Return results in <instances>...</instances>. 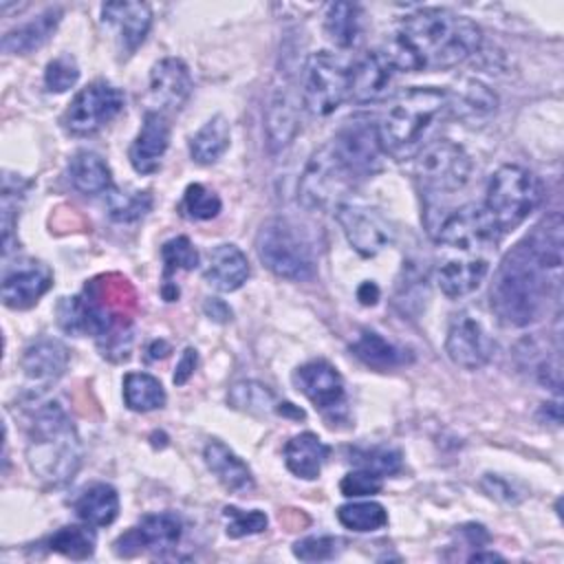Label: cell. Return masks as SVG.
Wrapping results in <instances>:
<instances>
[{
	"label": "cell",
	"instance_id": "cb8c5ba5",
	"mask_svg": "<svg viewBox=\"0 0 564 564\" xmlns=\"http://www.w3.org/2000/svg\"><path fill=\"white\" fill-rule=\"evenodd\" d=\"M264 128H267L269 152H280L295 139L300 128V117H297V99L293 90L278 88L273 93L267 106Z\"/></svg>",
	"mask_w": 564,
	"mask_h": 564
},
{
	"label": "cell",
	"instance_id": "8fae6325",
	"mask_svg": "<svg viewBox=\"0 0 564 564\" xmlns=\"http://www.w3.org/2000/svg\"><path fill=\"white\" fill-rule=\"evenodd\" d=\"M352 183L355 181L337 163L330 145L326 143L308 159L300 178L297 198L306 209H328L335 203L339 205V198Z\"/></svg>",
	"mask_w": 564,
	"mask_h": 564
},
{
	"label": "cell",
	"instance_id": "2e32d148",
	"mask_svg": "<svg viewBox=\"0 0 564 564\" xmlns=\"http://www.w3.org/2000/svg\"><path fill=\"white\" fill-rule=\"evenodd\" d=\"M183 535V522L172 511L161 513H148L139 520L137 527L126 531L115 542V553L121 557H132L143 551H170L181 542Z\"/></svg>",
	"mask_w": 564,
	"mask_h": 564
},
{
	"label": "cell",
	"instance_id": "44dd1931",
	"mask_svg": "<svg viewBox=\"0 0 564 564\" xmlns=\"http://www.w3.org/2000/svg\"><path fill=\"white\" fill-rule=\"evenodd\" d=\"M170 145V123L161 110L143 115L141 130L130 145V163L139 174H154Z\"/></svg>",
	"mask_w": 564,
	"mask_h": 564
},
{
	"label": "cell",
	"instance_id": "7c38bea8",
	"mask_svg": "<svg viewBox=\"0 0 564 564\" xmlns=\"http://www.w3.org/2000/svg\"><path fill=\"white\" fill-rule=\"evenodd\" d=\"M436 238L443 247L456 253L480 256L482 249L498 242L500 234L482 205L467 203L441 220Z\"/></svg>",
	"mask_w": 564,
	"mask_h": 564
},
{
	"label": "cell",
	"instance_id": "1f68e13d",
	"mask_svg": "<svg viewBox=\"0 0 564 564\" xmlns=\"http://www.w3.org/2000/svg\"><path fill=\"white\" fill-rule=\"evenodd\" d=\"M324 33L339 48L357 46L361 37V9L352 2H330L324 13Z\"/></svg>",
	"mask_w": 564,
	"mask_h": 564
},
{
	"label": "cell",
	"instance_id": "277c9868",
	"mask_svg": "<svg viewBox=\"0 0 564 564\" xmlns=\"http://www.w3.org/2000/svg\"><path fill=\"white\" fill-rule=\"evenodd\" d=\"M449 104V95L436 86H412L401 90L377 123L383 154L394 161L416 156L425 148L427 132Z\"/></svg>",
	"mask_w": 564,
	"mask_h": 564
},
{
	"label": "cell",
	"instance_id": "ac0fdd59",
	"mask_svg": "<svg viewBox=\"0 0 564 564\" xmlns=\"http://www.w3.org/2000/svg\"><path fill=\"white\" fill-rule=\"evenodd\" d=\"M68 359V348L55 337H40L31 341L20 359V368L31 392L37 394L48 390L66 372Z\"/></svg>",
	"mask_w": 564,
	"mask_h": 564
},
{
	"label": "cell",
	"instance_id": "ab89813d",
	"mask_svg": "<svg viewBox=\"0 0 564 564\" xmlns=\"http://www.w3.org/2000/svg\"><path fill=\"white\" fill-rule=\"evenodd\" d=\"M337 520L350 531L370 533V531H379L388 524V511L383 509V505L372 502V500L348 502L337 509Z\"/></svg>",
	"mask_w": 564,
	"mask_h": 564
},
{
	"label": "cell",
	"instance_id": "f35d334b",
	"mask_svg": "<svg viewBox=\"0 0 564 564\" xmlns=\"http://www.w3.org/2000/svg\"><path fill=\"white\" fill-rule=\"evenodd\" d=\"M106 196V209L108 216L117 223H132L145 216L152 207V196L141 189H119L112 187Z\"/></svg>",
	"mask_w": 564,
	"mask_h": 564
},
{
	"label": "cell",
	"instance_id": "ffe728a7",
	"mask_svg": "<svg viewBox=\"0 0 564 564\" xmlns=\"http://www.w3.org/2000/svg\"><path fill=\"white\" fill-rule=\"evenodd\" d=\"M192 88L189 68L178 57H163L150 70V97L161 112L183 108Z\"/></svg>",
	"mask_w": 564,
	"mask_h": 564
},
{
	"label": "cell",
	"instance_id": "db71d44e",
	"mask_svg": "<svg viewBox=\"0 0 564 564\" xmlns=\"http://www.w3.org/2000/svg\"><path fill=\"white\" fill-rule=\"evenodd\" d=\"M494 560H502V555H498V553H480V551L469 555V562H494Z\"/></svg>",
	"mask_w": 564,
	"mask_h": 564
},
{
	"label": "cell",
	"instance_id": "30bf717a",
	"mask_svg": "<svg viewBox=\"0 0 564 564\" xmlns=\"http://www.w3.org/2000/svg\"><path fill=\"white\" fill-rule=\"evenodd\" d=\"M123 93L108 82H93L68 104L62 126L77 137L95 134L123 110Z\"/></svg>",
	"mask_w": 564,
	"mask_h": 564
},
{
	"label": "cell",
	"instance_id": "e0dca14e",
	"mask_svg": "<svg viewBox=\"0 0 564 564\" xmlns=\"http://www.w3.org/2000/svg\"><path fill=\"white\" fill-rule=\"evenodd\" d=\"M51 284H53L51 267L40 260L24 258L4 269L0 295L4 306L24 311L37 304V300L51 289Z\"/></svg>",
	"mask_w": 564,
	"mask_h": 564
},
{
	"label": "cell",
	"instance_id": "52a82bcc",
	"mask_svg": "<svg viewBox=\"0 0 564 564\" xmlns=\"http://www.w3.org/2000/svg\"><path fill=\"white\" fill-rule=\"evenodd\" d=\"M350 68L333 53L317 51L306 59L302 79V104L313 117L333 115L348 97Z\"/></svg>",
	"mask_w": 564,
	"mask_h": 564
},
{
	"label": "cell",
	"instance_id": "5bb4252c",
	"mask_svg": "<svg viewBox=\"0 0 564 564\" xmlns=\"http://www.w3.org/2000/svg\"><path fill=\"white\" fill-rule=\"evenodd\" d=\"M293 381L297 390L328 419H337L346 412V386L341 375L326 359H313L302 364Z\"/></svg>",
	"mask_w": 564,
	"mask_h": 564
},
{
	"label": "cell",
	"instance_id": "e575fe53",
	"mask_svg": "<svg viewBox=\"0 0 564 564\" xmlns=\"http://www.w3.org/2000/svg\"><path fill=\"white\" fill-rule=\"evenodd\" d=\"M498 108L496 93L478 82V79H465L454 97V110L463 119H482L494 115Z\"/></svg>",
	"mask_w": 564,
	"mask_h": 564
},
{
	"label": "cell",
	"instance_id": "bcb514c9",
	"mask_svg": "<svg viewBox=\"0 0 564 564\" xmlns=\"http://www.w3.org/2000/svg\"><path fill=\"white\" fill-rule=\"evenodd\" d=\"M77 79H79V66L73 55L64 53L46 64L44 88L48 93H66L77 84Z\"/></svg>",
	"mask_w": 564,
	"mask_h": 564
},
{
	"label": "cell",
	"instance_id": "836d02e7",
	"mask_svg": "<svg viewBox=\"0 0 564 564\" xmlns=\"http://www.w3.org/2000/svg\"><path fill=\"white\" fill-rule=\"evenodd\" d=\"M161 381L148 372H128L123 377V401L134 412H150L165 405Z\"/></svg>",
	"mask_w": 564,
	"mask_h": 564
},
{
	"label": "cell",
	"instance_id": "4fadbf2b",
	"mask_svg": "<svg viewBox=\"0 0 564 564\" xmlns=\"http://www.w3.org/2000/svg\"><path fill=\"white\" fill-rule=\"evenodd\" d=\"M335 218L348 240V245L364 258H372L394 240L390 220L375 207L357 203H339Z\"/></svg>",
	"mask_w": 564,
	"mask_h": 564
},
{
	"label": "cell",
	"instance_id": "ba28073f",
	"mask_svg": "<svg viewBox=\"0 0 564 564\" xmlns=\"http://www.w3.org/2000/svg\"><path fill=\"white\" fill-rule=\"evenodd\" d=\"M414 174L425 192L454 194L467 185L471 159L458 143L436 139L416 154Z\"/></svg>",
	"mask_w": 564,
	"mask_h": 564
},
{
	"label": "cell",
	"instance_id": "9a60e30c",
	"mask_svg": "<svg viewBox=\"0 0 564 564\" xmlns=\"http://www.w3.org/2000/svg\"><path fill=\"white\" fill-rule=\"evenodd\" d=\"M494 348L496 344L491 335L476 315L460 311L452 317L445 337V352L456 366L465 370H478L491 359Z\"/></svg>",
	"mask_w": 564,
	"mask_h": 564
},
{
	"label": "cell",
	"instance_id": "83f0119b",
	"mask_svg": "<svg viewBox=\"0 0 564 564\" xmlns=\"http://www.w3.org/2000/svg\"><path fill=\"white\" fill-rule=\"evenodd\" d=\"M328 445L313 434V432H300L289 438L284 445V463L291 474L304 480H315L322 471V465L328 458Z\"/></svg>",
	"mask_w": 564,
	"mask_h": 564
},
{
	"label": "cell",
	"instance_id": "7a4b0ae2",
	"mask_svg": "<svg viewBox=\"0 0 564 564\" xmlns=\"http://www.w3.org/2000/svg\"><path fill=\"white\" fill-rule=\"evenodd\" d=\"M480 26L443 7L410 13L392 35L386 55L397 70H443L465 62L480 46Z\"/></svg>",
	"mask_w": 564,
	"mask_h": 564
},
{
	"label": "cell",
	"instance_id": "4dcf8cb0",
	"mask_svg": "<svg viewBox=\"0 0 564 564\" xmlns=\"http://www.w3.org/2000/svg\"><path fill=\"white\" fill-rule=\"evenodd\" d=\"M357 359H361L366 366L375 370H392L410 361V355L405 348L388 341L383 335L375 330H361V335L350 346Z\"/></svg>",
	"mask_w": 564,
	"mask_h": 564
},
{
	"label": "cell",
	"instance_id": "f6af8a7d",
	"mask_svg": "<svg viewBox=\"0 0 564 564\" xmlns=\"http://www.w3.org/2000/svg\"><path fill=\"white\" fill-rule=\"evenodd\" d=\"M344 540L335 535H308L293 544V555L302 562H326L339 555Z\"/></svg>",
	"mask_w": 564,
	"mask_h": 564
},
{
	"label": "cell",
	"instance_id": "9c48e42d",
	"mask_svg": "<svg viewBox=\"0 0 564 564\" xmlns=\"http://www.w3.org/2000/svg\"><path fill=\"white\" fill-rule=\"evenodd\" d=\"M328 145L337 163L346 170V174L352 181L372 176L381 170L383 148L379 141V130L377 123L368 119L348 121Z\"/></svg>",
	"mask_w": 564,
	"mask_h": 564
},
{
	"label": "cell",
	"instance_id": "d590c367",
	"mask_svg": "<svg viewBox=\"0 0 564 564\" xmlns=\"http://www.w3.org/2000/svg\"><path fill=\"white\" fill-rule=\"evenodd\" d=\"M29 183L24 178H20L18 174H9L4 172L2 176V194H0V216H2V253L9 256L13 249V227H15V218H18V209L22 205L24 192H26Z\"/></svg>",
	"mask_w": 564,
	"mask_h": 564
},
{
	"label": "cell",
	"instance_id": "f907efd6",
	"mask_svg": "<svg viewBox=\"0 0 564 564\" xmlns=\"http://www.w3.org/2000/svg\"><path fill=\"white\" fill-rule=\"evenodd\" d=\"M357 297L364 306H372L377 304L379 300V286L375 282H364L359 289H357Z\"/></svg>",
	"mask_w": 564,
	"mask_h": 564
},
{
	"label": "cell",
	"instance_id": "484cf974",
	"mask_svg": "<svg viewBox=\"0 0 564 564\" xmlns=\"http://www.w3.org/2000/svg\"><path fill=\"white\" fill-rule=\"evenodd\" d=\"M59 20H62V9L48 7L42 13H37L33 20L7 31L2 37L4 53L29 55V53L37 51L40 46H44L51 40Z\"/></svg>",
	"mask_w": 564,
	"mask_h": 564
},
{
	"label": "cell",
	"instance_id": "f5cc1de1",
	"mask_svg": "<svg viewBox=\"0 0 564 564\" xmlns=\"http://www.w3.org/2000/svg\"><path fill=\"white\" fill-rule=\"evenodd\" d=\"M148 352H150V359H156V357H165L167 352H170V346L161 339V341H154L150 348H148Z\"/></svg>",
	"mask_w": 564,
	"mask_h": 564
},
{
	"label": "cell",
	"instance_id": "b9f144b4",
	"mask_svg": "<svg viewBox=\"0 0 564 564\" xmlns=\"http://www.w3.org/2000/svg\"><path fill=\"white\" fill-rule=\"evenodd\" d=\"M161 258H163V275L165 282L170 280L172 273L176 271H192L198 264V251L185 236H176L167 240L161 247Z\"/></svg>",
	"mask_w": 564,
	"mask_h": 564
},
{
	"label": "cell",
	"instance_id": "816d5d0a",
	"mask_svg": "<svg viewBox=\"0 0 564 564\" xmlns=\"http://www.w3.org/2000/svg\"><path fill=\"white\" fill-rule=\"evenodd\" d=\"M205 311H207L214 319H218V322H227V319L231 317V311H229L220 300H209V302L205 304Z\"/></svg>",
	"mask_w": 564,
	"mask_h": 564
},
{
	"label": "cell",
	"instance_id": "c3c4849f",
	"mask_svg": "<svg viewBox=\"0 0 564 564\" xmlns=\"http://www.w3.org/2000/svg\"><path fill=\"white\" fill-rule=\"evenodd\" d=\"M196 364H198V355L194 348H185L178 364H176V372H174V383L176 386H183L196 370Z\"/></svg>",
	"mask_w": 564,
	"mask_h": 564
},
{
	"label": "cell",
	"instance_id": "3957f363",
	"mask_svg": "<svg viewBox=\"0 0 564 564\" xmlns=\"http://www.w3.org/2000/svg\"><path fill=\"white\" fill-rule=\"evenodd\" d=\"M82 441L68 412L51 401L42 405L29 427L26 463L44 487L68 485L82 467Z\"/></svg>",
	"mask_w": 564,
	"mask_h": 564
},
{
	"label": "cell",
	"instance_id": "5b68a950",
	"mask_svg": "<svg viewBox=\"0 0 564 564\" xmlns=\"http://www.w3.org/2000/svg\"><path fill=\"white\" fill-rule=\"evenodd\" d=\"M540 203V183L522 165H500L485 192V212L494 220L500 236L516 229Z\"/></svg>",
	"mask_w": 564,
	"mask_h": 564
},
{
	"label": "cell",
	"instance_id": "603a6c76",
	"mask_svg": "<svg viewBox=\"0 0 564 564\" xmlns=\"http://www.w3.org/2000/svg\"><path fill=\"white\" fill-rule=\"evenodd\" d=\"M487 273H489V260L485 256L456 253L445 258L438 264L436 282L447 297H463L476 291L480 282L487 278Z\"/></svg>",
	"mask_w": 564,
	"mask_h": 564
},
{
	"label": "cell",
	"instance_id": "681fc988",
	"mask_svg": "<svg viewBox=\"0 0 564 564\" xmlns=\"http://www.w3.org/2000/svg\"><path fill=\"white\" fill-rule=\"evenodd\" d=\"M460 531H463V535H467L471 546H480V544H485L489 540V533L485 531L482 524H465Z\"/></svg>",
	"mask_w": 564,
	"mask_h": 564
},
{
	"label": "cell",
	"instance_id": "8992f818",
	"mask_svg": "<svg viewBox=\"0 0 564 564\" xmlns=\"http://www.w3.org/2000/svg\"><path fill=\"white\" fill-rule=\"evenodd\" d=\"M256 251L260 262L284 280H308L315 273V256L306 238L284 218L262 223L256 236Z\"/></svg>",
	"mask_w": 564,
	"mask_h": 564
},
{
	"label": "cell",
	"instance_id": "7dc6e473",
	"mask_svg": "<svg viewBox=\"0 0 564 564\" xmlns=\"http://www.w3.org/2000/svg\"><path fill=\"white\" fill-rule=\"evenodd\" d=\"M383 487V478L372 474V471H366V469H355V471H348L341 482H339V491L346 496V498H361V496H375L379 494Z\"/></svg>",
	"mask_w": 564,
	"mask_h": 564
},
{
	"label": "cell",
	"instance_id": "d6986e66",
	"mask_svg": "<svg viewBox=\"0 0 564 564\" xmlns=\"http://www.w3.org/2000/svg\"><path fill=\"white\" fill-rule=\"evenodd\" d=\"M397 68L381 51L366 53L348 73V97L355 104H375L388 97L394 86Z\"/></svg>",
	"mask_w": 564,
	"mask_h": 564
},
{
	"label": "cell",
	"instance_id": "ee69618b",
	"mask_svg": "<svg viewBox=\"0 0 564 564\" xmlns=\"http://www.w3.org/2000/svg\"><path fill=\"white\" fill-rule=\"evenodd\" d=\"M223 518H225V531L229 538H245V535H256L262 533L269 524L267 513L260 509H251V511H242L234 505L223 509Z\"/></svg>",
	"mask_w": 564,
	"mask_h": 564
},
{
	"label": "cell",
	"instance_id": "7402d4cb",
	"mask_svg": "<svg viewBox=\"0 0 564 564\" xmlns=\"http://www.w3.org/2000/svg\"><path fill=\"white\" fill-rule=\"evenodd\" d=\"M101 20L115 29L119 48L130 55L148 35L152 26V11L145 2H106L101 7Z\"/></svg>",
	"mask_w": 564,
	"mask_h": 564
},
{
	"label": "cell",
	"instance_id": "6da1fadb",
	"mask_svg": "<svg viewBox=\"0 0 564 564\" xmlns=\"http://www.w3.org/2000/svg\"><path fill=\"white\" fill-rule=\"evenodd\" d=\"M564 223L557 212L542 218L498 264L489 289L494 315L507 326L538 322L560 293Z\"/></svg>",
	"mask_w": 564,
	"mask_h": 564
},
{
	"label": "cell",
	"instance_id": "7bdbcfd3",
	"mask_svg": "<svg viewBox=\"0 0 564 564\" xmlns=\"http://www.w3.org/2000/svg\"><path fill=\"white\" fill-rule=\"evenodd\" d=\"M181 207L194 220H212V218L218 216L223 203H220L216 192L207 189L200 183H192V185H187V189L183 194V205Z\"/></svg>",
	"mask_w": 564,
	"mask_h": 564
},
{
	"label": "cell",
	"instance_id": "f1b7e54d",
	"mask_svg": "<svg viewBox=\"0 0 564 564\" xmlns=\"http://www.w3.org/2000/svg\"><path fill=\"white\" fill-rule=\"evenodd\" d=\"M68 178L73 187L86 196L106 194L115 187L108 163L97 152H90V150H79L70 159Z\"/></svg>",
	"mask_w": 564,
	"mask_h": 564
},
{
	"label": "cell",
	"instance_id": "74e56055",
	"mask_svg": "<svg viewBox=\"0 0 564 564\" xmlns=\"http://www.w3.org/2000/svg\"><path fill=\"white\" fill-rule=\"evenodd\" d=\"M79 527V524H70V527H62L57 529L51 538H48V549L68 557V560H88L95 553V533L93 529Z\"/></svg>",
	"mask_w": 564,
	"mask_h": 564
},
{
	"label": "cell",
	"instance_id": "8d00e7d4",
	"mask_svg": "<svg viewBox=\"0 0 564 564\" xmlns=\"http://www.w3.org/2000/svg\"><path fill=\"white\" fill-rule=\"evenodd\" d=\"M227 401L231 408L249 414H267L278 408L275 394L260 381H238L229 388Z\"/></svg>",
	"mask_w": 564,
	"mask_h": 564
},
{
	"label": "cell",
	"instance_id": "60d3db41",
	"mask_svg": "<svg viewBox=\"0 0 564 564\" xmlns=\"http://www.w3.org/2000/svg\"><path fill=\"white\" fill-rule=\"evenodd\" d=\"M350 460L357 469L372 471L377 476H392L401 469V452L394 447L386 445H375V447H355L350 452Z\"/></svg>",
	"mask_w": 564,
	"mask_h": 564
},
{
	"label": "cell",
	"instance_id": "f546056e",
	"mask_svg": "<svg viewBox=\"0 0 564 564\" xmlns=\"http://www.w3.org/2000/svg\"><path fill=\"white\" fill-rule=\"evenodd\" d=\"M73 507L82 522L90 527H108L119 513V494L112 485L95 482L77 496Z\"/></svg>",
	"mask_w": 564,
	"mask_h": 564
},
{
	"label": "cell",
	"instance_id": "d6a6232c",
	"mask_svg": "<svg viewBox=\"0 0 564 564\" xmlns=\"http://www.w3.org/2000/svg\"><path fill=\"white\" fill-rule=\"evenodd\" d=\"M229 123L223 115L212 117L189 141V154L200 165L216 163L229 148Z\"/></svg>",
	"mask_w": 564,
	"mask_h": 564
},
{
	"label": "cell",
	"instance_id": "d4e9b609",
	"mask_svg": "<svg viewBox=\"0 0 564 564\" xmlns=\"http://www.w3.org/2000/svg\"><path fill=\"white\" fill-rule=\"evenodd\" d=\"M203 458H205V465L209 467V471L218 478V482L225 489H229L234 494H247L253 489L256 482H253L251 469L223 441H209L203 449Z\"/></svg>",
	"mask_w": 564,
	"mask_h": 564
},
{
	"label": "cell",
	"instance_id": "4316f807",
	"mask_svg": "<svg viewBox=\"0 0 564 564\" xmlns=\"http://www.w3.org/2000/svg\"><path fill=\"white\" fill-rule=\"evenodd\" d=\"M249 278L247 256L236 245H218L209 251L205 280L218 291H236Z\"/></svg>",
	"mask_w": 564,
	"mask_h": 564
}]
</instances>
